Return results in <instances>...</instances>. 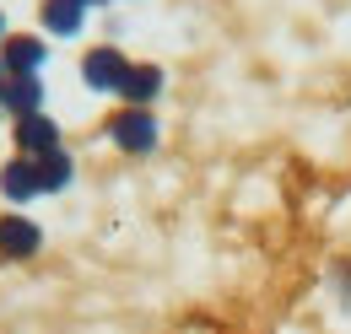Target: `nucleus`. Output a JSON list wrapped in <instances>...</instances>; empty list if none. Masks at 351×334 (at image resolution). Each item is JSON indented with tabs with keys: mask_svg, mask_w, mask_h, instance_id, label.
<instances>
[{
	"mask_svg": "<svg viewBox=\"0 0 351 334\" xmlns=\"http://www.w3.org/2000/svg\"><path fill=\"white\" fill-rule=\"evenodd\" d=\"M44 248V227L33 221V216H22V210H5L0 216V259H33V253Z\"/></svg>",
	"mask_w": 351,
	"mask_h": 334,
	"instance_id": "obj_3",
	"label": "nucleus"
},
{
	"mask_svg": "<svg viewBox=\"0 0 351 334\" xmlns=\"http://www.w3.org/2000/svg\"><path fill=\"white\" fill-rule=\"evenodd\" d=\"M0 108L11 119H27V114H44V76H11L0 92Z\"/></svg>",
	"mask_w": 351,
	"mask_h": 334,
	"instance_id": "obj_9",
	"label": "nucleus"
},
{
	"mask_svg": "<svg viewBox=\"0 0 351 334\" xmlns=\"http://www.w3.org/2000/svg\"><path fill=\"white\" fill-rule=\"evenodd\" d=\"M11 140H16V157H44V151H54V146H65V140H60V125H54L49 114L11 119Z\"/></svg>",
	"mask_w": 351,
	"mask_h": 334,
	"instance_id": "obj_5",
	"label": "nucleus"
},
{
	"mask_svg": "<svg viewBox=\"0 0 351 334\" xmlns=\"http://www.w3.org/2000/svg\"><path fill=\"white\" fill-rule=\"evenodd\" d=\"M135 60H125V49H114V43H97L82 54V86L87 92H108V97H119V86L130 76Z\"/></svg>",
	"mask_w": 351,
	"mask_h": 334,
	"instance_id": "obj_2",
	"label": "nucleus"
},
{
	"mask_svg": "<svg viewBox=\"0 0 351 334\" xmlns=\"http://www.w3.org/2000/svg\"><path fill=\"white\" fill-rule=\"evenodd\" d=\"M0 43H5V11H0Z\"/></svg>",
	"mask_w": 351,
	"mask_h": 334,
	"instance_id": "obj_12",
	"label": "nucleus"
},
{
	"mask_svg": "<svg viewBox=\"0 0 351 334\" xmlns=\"http://www.w3.org/2000/svg\"><path fill=\"white\" fill-rule=\"evenodd\" d=\"M108 140L125 151V157H152L157 151V140H162V125H157V114L152 108H114L108 114Z\"/></svg>",
	"mask_w": 351,
	"mask_h": 334,
	"instance_id": "obj_1",
	"label": "nucleus"
},
{
	"mask_svg": "<svg viewBox=\"0 0 351 334\" xmlns=\"http://www.w3.org/2000/svg\"><path fill=\"white\" fill-rule=\"evenodd\" d=\"M33 162H38V183H44V194H65V189H71L76 162H71L65 146H54V151H44V157H33Z\"/></svg>",
	"mask_w": 351,
	"mask_h": 334,
	"instance_id": "obj_10",
	"label": "nucleus"
},
{
	"mask_svg": "<svg viewBox=\"0 0 351 334\" xmlns=\"http://www.w3.org/2000/svg\"><path fill=\"white\" fill-rule=\"evenodd\" d=\"M49 60V43L38 33H5L0 43V65H5V76H38Z\"/></svg>",
	"mask_w": 351,
	"mask_h": 334,
	"instance_id": "obj_4",
	"label": "nucleus"
},
{
	"mask_svg": "<svg viewBox=\"0 0 351 334\" xmlns=\"http://www.w3.org/2000/svg\"><path fill=\"white\" fill-rule=\"evenodd\" d=\"M5 81H11V76H5V65H0V92H5Z\"/></svg>",
	"mask_w": 351,
	"mask_h": 334,
	"instance_id": "obj_11",
	"label": "nucleus"
},
{
	"mask_svg": "<svg viewBox=\"0 0 351 334\" xmlns=\"http://www.w3.org/2000/svg\"><path fill=\"white\" fill-rule=\"evenodd\" d=\"M82 5H87V11H92V5H108V0H82Z\"/></svg>",
	"mask_w": 351,
	"mask_h": 334,
	"instance_id": "obj_13",
	"label": "nucleus"
},
{
	"mask_svg": "<svg viewBox=\"0 0 351 334\" xmlns=\"http://www.w3.org/2000/svg\"><path fill=\"white\" fill-rule=\"evenodd\" d=\"M0 194L11 200V210H22L27 200H38V194H44V183H38V162H33V157H11V162L0 167Z\"/></svg>",
	"mask_w": 351,
	"mask_h": 334,
	"instance_id": "obj_6",
	"label": "nucleus"
},
{
	"mask_svg": "<svg viewBox=\"0 0 351 334\" xmlns=\"http://www.w3.org/2000/svg\"><path fill=\"white\" fill-rule=\"evenodd\" d=\"M162 86H168L162 65H152V60H135L130 76H125V86H119V97H125L130 108H152V103L162 97Z\"/></svg>",
	"mask_w": 351,
	"mask_h": 334,
	"instance_id": "obj_7",
	"label": "nucleus"
},
{
	"mask_svg": "<svg viewBox=\"0 0 351 334\" xmlns=\"http://www.w3.org/2000/svg\"><path fill=\"white\" fill-rule=\"evenodd\" d=\"M38 27H44L49 38H76L87 27V5L82 0H44L38 5Z\"/></svg>",
	"mask_w": 351,
	"mask_h": 334,
	"instance_id": "obj_8",
	"label": "nucleus"
}]
</instances>
